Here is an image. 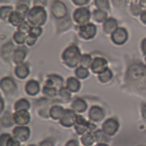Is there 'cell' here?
<instances>
[{
  "instance_id": "obj_35",
  "label": "cell",
  "mask_w": 146,
  "mask_h": 146,
  "mask_svg": "<svg viewBox=\"0 0 146 146\" xmlns=\"http://www.w3.org/2000/svg\"><path fill=\"white\" fill-rule=\"evenodd\" d=\"M44 94L45 96H47L48 98H53V97H56L57 96V88L56 87H51V86H45L44 87Z\"/></svg>"
},
{
  "instance_id": "obj_28",
  "label": "cell",
  "mask_w": 146,
  "mask_h": 146,
  "mask_svg": "<svg viewBox=\"0 0 146 146\" xmlns=\"http://www.w3.org/2000/svg\"><path fill=\"white\" fill-rule=\"evenodd\" d=\"M10 23L13 25V26H17V27H19L23 23H24V17L21 14H19L18 12H13L10 17Z\"/></svg>"
},
{
  "instance_id": "obj_22",
  "label": "cell",
  "mask_w": 146,
  "mask_h": 146,
  "mask_svg": "<svg viewBox=\"0 0 146 146\" xmlns=\"http://www.w3.org/2000/svg\"><path fill=\"white\" fill-rule=\"evenodd\" d=\"M13 44L11 41H8L6 42L5 45H3V47H1V57L4 60L8 61L11 58V54H13Z\"/></svg>"
},
{
  "instance_id": "obj_53",
  "label": "cell",
  "mask_w": 146,
  "mask_h": 146,
  "mask_svg": "<svg viewBox=\"0 0 146 146\" xmlns=\"http://www.w3.org/2000/svg\"><path fill=\"white\" fill-rule=\"evenodd\" d=\"M96 146H108V145H106V144H104V143H99V144L96 145Z\"/></svg>"
},
{
  "instance_id": "obj_44",
  "label": "cell",
  "mask_w": 146,
  "mask_h": 146,
  "mask_svg": "<svg viewBox=\"0 0 146 146\" xmlns=\"http://www.w3.org/2000/svg\"><path fill=\"white\" fill-rule=\"evenodd\" d=\"M35 6H45L46 5V0H34Z\"/></svg>"
},
{
  "instance_id": "obj_41",
  "label": "cell",
  "mask_w": 146,
  "mask_h": 146,
  "mask_svg": "<svg viewBox=\"0 0 146 146\" xmlns=\"http://www.w3.org/2000/svg\"><path fill=\"white\" fill-rule=\"evenodd\" d=\"M35 41H36V38L35 36H32V35H29V38L26 39V42H27L29 46H33V45L35 44Z\"/></svg>"
},
{
  "instance_id": "obj_1",
  "label": "cell",
  "mask_w": 146,
  "mask_h": 146,
  "mask_svg": "<svg viewBox=\"0 0 146 146\" xmlns=\"http://www.w3.org/2000/svg\"><path fill=\"white\" fill-rule=\"evenodd\" d=\"M127 81L138 90H146V66L134 64L127 71Z\"/></svg>"
},
{
  "instance_id": "obj_19",
  "label": "cell",
  "mask_w": 146,
  "mask_h": 146,
  "mask_svg": "<svg viewBox=\"0 0 146 146\" xmlns=\"http://www.w3.org/2000/svg\"><path fill=\"white\" fill-rule=\"evenodd\" d=\"M14 73L15 76L19 78V79H25L27 76H29L30 73V70H29V65L27 64H19V65H17L15 70H14Z\"/></svg>"
},
{
  "instance_id": "obj_20",
  "label": "cell",
  "mask_w": 146,
  "mask_h": 146,
  "mask_svg": "<svg viewBox=\"0 0 146 146\" xmlns=\"http://www.w3.org/2000/svg\"><path fill=\"white\" fill-rule=\"evenodd\" d=\"M64 113H65V110L59 105H54L50 110V117L54 120H60L64 115Z\"/></svg>"
},
{
  "instance_id": "obj_45",
  "label": "cell",
  "mask_w": 146,
  "mask_h": 146,
  "mask_svg": "<svg viewBox=\"0 0 146 146\" xmlns=\"http://www.w3.org/2000/svg\"><path fill=\"white\" fill-rule=\"evenodd\" d=\"M141 51H143V53L146 56V38L141 41Z\"/></svg>"
},
{
  "instance_id": "obj_33",
  "label": "cell",
  "mask_w": 146,
  "mask_h": 146,
  "mask_svg": "<svg viewBox=\"0 0 146 146\" xmlns=\"http://www.w3.org/2000/svg\"><path fill=\"white\" fill-rule=\"evenodd\" d=\"M13 39H14V41H15L18 45H23V44L26 41L27 38H26V34H25V33H23V32H20V31H18V32L14 33Z\"/></svg>"
},
{
  "instance_id": "obj_16",
  "label": "cell",
  "mask_w": 146,
  "mask_h": 146,
  "mask_svg": "<svg viewBox=\"0 0 146 146\" xmlns=\"http://www.w3.org/2000/svg\"><path fill=\"white\" fill-rule=\"evenodd\" d=\"M86 108H87V104H86V102L84 99L76 98L72 102V110L76 113H83V112L86 111Z\"/></svg>"
},
{
  "instance_id": "obj_56",
  "label": "cell",
  "mask_w": 146,
  "mask_h": 146,
  "mask_svg": "<svg viewBox=\"0 0 146 146\" xmlns=\"http://www.w3.org/2000/svg\"><path fill=\"white\" fill-rule=\"evenodd\" d=\"M140 146H145V145H140Z\"/></svg>"
},
{
  "instance_id": "obj_24",
  "label": "cell",
  "mask_w": 146,
  "mask_h": 146,
  "mask_svg": "<svg viewBox=\"0 0 146 146\" xmlns=\"http://www.w3.org/2000/svg\"><path fill=\"white\" fill-rule=\"evenodd\" d=\"M26 58V50L24 47H19V48H17L13 53V60L15 64H23V61L25 60Z\"/></svg>"
},
{
  "instance_id": "obj_40",
  "label": "cell",
  "mask_w": 146,
  "mask_h": 146,
  "mask_svg": "<svg viewBox=\"0 0 146 146\" xmlns=\"http://www.w3.org/2000/svg\"><path fill=\"white\" fill-rule=\"evenodd\" d=\"M96 5L100 8V10H107L108 8V1L107 0H96Z\"/></svg>"
},
{
  "instance_id": "obj_25",
  "label": "cell",
  "mask_w": 146,
  "mask_h": 146,
  "mask_svg": "<svg viewBox=\"0 0 146 146\" xmlns=\"http://www.w3.org/2000/svg\"><path fill=\"white\" fill-rule=\"evenodd\" d=\"M81 144L84 146H92L96 141V137H94V133L92 132H87L85 134L81 135V139H80Z\"/></svg>"
},
{
  "instance_id": "obj_9",
  "label": "cell",
  "mask_w": 146,
  "mask_h": 146,
  "mask_svg": "<svg viewBox=\"0 0 146 146\" xmlns=\"http://www.w3.org/2000/svg\"><path fill=\"white\" fill-rule=\"evenodd\" d=\"M127 38H129V34H127V31L123 27H118V29L112 33L111 39L115 45H123L126 42Z\"/></svg>"
},
{
  "instance_id": "obj_27",
  "label": "cell",
  "mask_w": 146,
  "mask_h": 146,
  "mask_svg": "<svg viewBox=\"0 0 146 146\" xmlns=\"http://www.w3.org/2000/svg\"><path fill=\"white\" fill-rule=\"evenodd\" d=\"M66 87L71 91V92H77L80 88V83L77 78H68L66 81Z\"/></svg>"
},
{
  "instance_id": "obj_3",
  "label": "cell",
  "mask_w": 146,
  "mask_h": 146,
  "mask_svg": "<svg viewBox=\"0 0 146 146\" xmlns=\"http://www.w3.org/2000/svg\"><path fill=\"white\" fill-rule=\"evenodd\" d=\"M62 61L66 66L68 67H76L78 64H80V59H81V54L79 48L76 45H71L68 46L65 51L62 52Z\"/></svg>"
},
{
  "instance_id": "obj_31",
  "label": "cell",
  "mask_w": 146,
  "mask_h": 146,
  "mask_svg": "<svg viewBox=\"0 0 146 146\" xmlns=\"http://www.w3.org/2000/svg\"><path fill=\"white\" fill-rule=\"evenodd\" d=\"M93 18L94 20L98 21V23H103V21H106L107 20V14L105 11L103 10H97L93 12Z\"/></svg>"
},
{
  "instance_id": "obj_34",
  "label": "cell",
  "mask_w": 146,
  "mask_h": 146,
  "mask_svg": "<svg viewBox=\"0 0 146 146\" xmlns=\"http://www.w3.org/2000/svg\"><path fill=\"white\" fill-rule=\"evenodd\" d=\"M88 74H90V73H88V70L86 67L80 66V67H78L76 70V76L78 78H80V79H86L88 77Z\"/></svg>"
},
{
  "instance_id": "obj_13",
  "label": "cell",
  "mask_w": 146,
  "mask_h": 146,
  "mask_svg": "<svg viewBox=\"0 0 146 146\" xmlns=\"http://www.w3.org/2000/svg\"><path fill=\"white\" fill-rule=\"evenodd\" d=\"M52 13L57 19H62L67 14V8L61 1H54L52 5Z\"/></svg>"
},
{
  "instance_id": "obj_50",
  "label": "cell",
  "mask_w": 146,
  "mask_h": 146,
  "mask_svg": "<svg viewBox=\"0 0 146 146\" xmlns=\"http://www.w3.org/2000/svg\"><path fill=\"white\" fill-rule=\"evenodd\" d=\"M141 21H143V23L146 25V11L141 13Z\"/></svg>"
},
{
  "instance_id": "obj_37",
  "label": "cell",
  "mask_w": 146,
  "mask_h": 146,
  "mask_svg": "<svg viewBox=\"0 0 146 146\" xmlns=\"http://www.w3.org/2000/svg\"><path fill=\"white\" fill-rule=\"evenodd\" d=\"M59 94H60V97L64 99V100H70L71 99V91L66 87H61L60 90H59Z\"/></svg>"
},
{
  "instance_id": "obj_18",
  "label": "cell",
  "mask_w": 146,
  "mask_h": 146,
  "mask_svg": "<svg viewBox=\"0 0 146 146\" xmlns=\"http://www.w3.org/2000/svg\"><path fill=\"white\" fill-rule=\"evenodd\" d=\"M25 90H26V93L30 94V96H35L39 93V90H40V86L38 84V81L35 80H30L27 81V84L25 86Z\"/></svg>"
},
{
  "instance_id": "obj_11",
  "label": "cell",
  "mask_w": 146,
  "mask_h": 146,
  "mask_svg": "<svg viewBox=\"0 0 146 146\" xmlns=\"http://www.w3.org/2000/svg\"><path fill=\"white\" fill-rule=\"evenodd\" d=\"M13 120L18 126H26L31 120V115L27 111H15L13 113Z\"/></svg>"
},
{
  "instance_id": "obj_2",
  "label": "cell",
  "mask_w": 146,
  "mask_h": 146,
  "mask_svg": "<svg viewBox=\"0 0 146 146\" xmlns=\"http://www.w3.org/2000/svg\"><path fill=\"white\" fill-rule=\"evenodd\" d=\"M46 11L44 10L42 6H35L29 11L26 15V21L29 23L32 27H40L46 21Z\"/></svg>"
},
{
  "instance_id": "obj_15",
  "label": "cell",
  "mask_w": 146,
  "mask_h": 146,
  "mask_svg": "<svg viewBox=\"0 0 146 146\" xmlns=\"http://www.w3.org/2000/svg\"><path fill=\"white\" fill-rule=\"evenodd\" d=\"M104 115H105L104 110L102 107H99V106H93L88 112V118L94 123H98L100 120H103Z\"/></svg>"
},
{
  "instance_id": "obj_42",
  "label": "cell",
  "mask_w": 146,
  "mask_h": 146,
  "mask_svg": "<svg viewBox=\"0 0 146 146\" xmlns=\"http://www.w3.org/2000/svg\"><path fill=\"white\" fill-rule=\"evenodd\" d=\"M73 4H76L78 6H83V5H86L90 0H72Z\"/></svg>"
},
{
  "instance_id": "obj_52",
  "label": "cell",
  "mask_w": 146,
  "mask_h": 146,
  "mask_svg": "<svg viewBox=\"0 0 146 146\" xmlns=\"http://www.w3.org/2000/svg\"><path fill=\"white\" fill-rule=\"evenodd\" d=\"M124 1H125V0H113V3L117 4V5H121Z\"/></svg>"
},
{
  "instance_id": "obj_38",
  "label": "cell",
  "mask_w": 146,
  "mask_h": 146,
  "mask_svg": "<svg viewBox=\"0 0 146 146\" xmlns=\"http://www.w3.org/2000/svg\"><path fill=\"white\" fill-rule=\"evenodd\" d=\"M15 12L21 14L23 17H25V15H27V13H29V7H27L26 5H18Z\"/></svg>"
},
{
  "instance_id": "obj_51",
  "label": "cell",
  "mask_w": 146,
  "mask_h": 146,
  "mask_svg": "<svg viewBox=\"0 0 146 146\" xmlns=\"http://www.w3.org/2000/svg\"><path fill=\"white\" fill-rule=\"evenodd\" d=\"M140 7L141 8H145V10H146V0H140Z\"/></svg>"
},
{
  "instance_id": "obj_14",
  "label": "cell",
  "mask_w": 146,
  "mask_h": 146,
  "mask_svg": "<svg viewBox=\"0 0 146 146\" xmlns=\"http://www.w3.org/2000/svg\"><path fill=\"white\" fill-rule=\"evenodd\" d=\"M107 66V61L106 59L102 58V57H98L96 59H93L92 61V65H91V70H92L93 73H97V74H99V73H102Z\"/></svg>"
},
{
  "instance_id": "obj_46",
  "label": "cell",
  "mask_w": 146,
  "mask_h": 146,
  "mask_svg": "<svg viewBox=\"0 0 146 146\" xmlns=\"http://www.w3.org/2000/svg\"><path fill=\"white\" fill-rule=\"evenodd\" d=\"M132 12H133L134 14H139L140 8H139L138 6H135V5H132Z\"/></svg>"
},
{
  "instance_id": "obj_7",
  "label": "cell",
  "mask_w": 146,
  "mask_h": 146,
  "mask_svg": "<svg viewBox=\"0 0 146 146\" xmlns=\"http://www.w3.org/2000/svg\"><path fill=\"white\" fill-rule=\"evenodd\" d=\"M73 18H74V21L79 25H85L88 23L90 18H91V14H90V11L87 8L83 7V8H78L77 11H74L73 13Z\"/></svg>"
},
{
  "instance_id": "obj_29",
  "label": "cell",
  "mask_w": 146,
  "mask_h": 146,
  "mask_svg": "<svg viewBox=\"0 0 146 146\" xmlns=\"http://www.w3.org/2000/svg\"><path fill=\"white\" fill-rule=\"evenodd\" d=\"M98 79L100 83H107L112 79V71L108 70V68H105L102 73H99L98 74Z\"/></svg>"
},
{
  "instance_id": "obj_12",
  "label": "cell",
  "mask_w": 146,
  "mask_h": 146,
  "mask_svg": "<svg viewBox=\"0 0 146 146\" xmlns=\"http://www.w3.org/2000/svg\"><path fill=\"white\" fill-rule=\"evenodd\" d=\"M1 90L4 91V93L7 96H12L17 91V85L14 83V80L12 78L5 77L1 79Z\"/></svg>"
},
{
  "instance_id": "obj_54",
  "label": "cell",
  "mask_w": 146,
  "mask_h": 146,
  "mask_svg": "<svg viewBox=\"0 0 146 146\" xmlns=\"http://www.w3.org/2000/svg\"><path fill=\"white\" fill-rule=\"evenodd\" d=\"M145 62H146V56H145Z\"/></svg>"
},
{
  "instance_id": "obj_39",
  "label": "cell",
  "mask_w": 146,
  "mask_h": 146,
  "mask_svg": "<svg viewBox=\"0 0 146 146\" xmlns=\"http://www.w3.org/2000/svg\"><path fill=\"white\" fill-rule=\"evenodd\" d=\"M41 29L40 27H31V30H30V35H32V36H35V38H38V36L41 34Z\"/></svg>"
},
{
  "instance_id": "obj_55",
  "label": "cell",
  "mask_w": 146,
  "mask_h": 146,
  "mask_svg": "<svg viewBox=\"0 0 146 146\" xmlns=\"http://www.w3.org/2000/svg\"><path fill=\"white\" fill-rule=\"evenodd\" d=\"M30 146H35V145H30Z\"/></svg>"
},
{
  "instance_id": "obj_8",
  "label": "cell",
  "mask_w": 146,
  "mask_h": 146,
  "mask_svg": "<svg viewBox=\"0 0 146 146\" xmlns=\"http://www.w3.org/2000/svg\"><path fill=\"white\" fill-rule=\"evenodd\" d=\"M77 118H78V115L73 110H65V113H64L62 118L60 119V124L64 127L74 126V124L77 121Z\"/></svg>"
},
{
  "instance_id": "obj_32",
  "label": "cell",
  "mask_w": 146,
  "mask_h": 146,
  "mask_svg": "<svg viewBox=\"0 0 146 146\" xmlns=\"http://www.w3.org/2000/svg\"><path fill=\"white\" fill-rule=\"evenodd\" d=\"M92 58H91L90 54H84V56H81V59H80V65L83 67H91V65H92Z\"/></svg>"
},
{
  "instance_id": "obj_49",
  "label": "cell",
  "mask_w": 146,
  "mask_h": 146,
  "mask_svg": "<svg viewBox=\"0 0 146 146\" xmlns=\"http://www.w3.org/2000/svg\"><path fill=\"white\" fill-rule=\"evenodd\" d=\"M4 110H5V105H4V100L3 99H0V111L4 112Z\"/></svg>"
},
{
  "instance_id": "obj_5",
  "label": "cell",
  "mask_w": 146,
  "mask_h": 146,
  "mask_svg": "<svg viewBox=\"0 0 146 146\" xmlns=\"http://www.w3.org/2000/svg\"><path fill=\"white\" fill-rule=\"evenodd\" d=\"M118 130H119V123L114 118H110V119L105 120V123L103 124V132L107 137L114 135L118 132Z\"/></svg>"
},
{
  "instance_id": "obj_43",
  "label": "cell",
  "mask_w": 146,
  "mask_h": 146,
  "mask_svg": "<svg viewBox=\"0 0 146 146\" xmlns=\"http://www.w3.org/2000/svg\"><path fill=\"white\" fill-rule=\"evenodd\" d=\"M39 146H53V141L51 139H45V140H42L40 143Z\"/></svg>"
},
{
  "instance_id": "obj_17",
  "label": "cell",
  "mask_w": 146,
  "mask_h": 146,
  "mask_svg": "<svg viewBox=\"0 0 146 146\" xmlns=\"http://www.w3.org/2000/svg\"><path fill=\"white\" fill-rule=\"evenodd\" d=\"M1 146H20V140L17 138H13L10 134L4 133L1 134V141H0Z\"/></svg>"
},
{
  "instance_id": "obj_6",
  "label": "cell",
  "mask_w": 146,
  "mask_h": 146,
  "mask_svg": "<svg viewBox=\"0 0 146 146\" xmlns=\"http://www.w3.org/2000/svg\"><path fill=\"white\" fill-rule=\"evenodd\" d=\"M96 33H97V27L93 24L87 23V24L81 25L79 27V35L83 39H86V40L92 39L93 36L96 35Z\"/></svg>"
},
{
  "instance_id": "obj_4",
  "label": "cell",
  "mask_w": 146,
  "mask_h": 146,
  "mask_svg": "<svg viewBox=\"0 0 146 146\" xmlns=\"http://www.w3.org/2000/svg\"><path fill=\"white\" fill-rule=\"evenodd\" d=\"M74 129H76V132L78 133V134H85V133H87V132H93V131H96L94 129V125H92V124H90V123H87L83 117H80V115H78V118H77V121H76V124H74Z\"/></svg>"
},
{
  "instance_id": "obj_47",
  "label": "cell",
  "mask_w": 146,
  "mask_h": 146,
  "mask_svg": "<svg viewBox=\"0 0 146 146\" xmlns=\"http://www.w3.org/2000/svg\"><path fill=\"white\" fill-rule=\"evenodd\" d=\"M65 146H78V141L77 140H70L66 143Z\"/></svg>"
},
{
  "instance_id": "obj_26",
  "label": "cell",
  "mask_w": 146,
  "mask_h": 146,
  "mask_svg": "<svg viewBox=\"0 0 146 146\" xmlns=\"http://www.w3.org/2000/svg\"><path fill=\"white\" fill-rule=\"evenodd\" d=\"M30 107H31V104L29 100H26V99H19L14 104L15 111H27V110H30Z\"/></svg>"
},
{
  "instance_id": "obj_23",
  "label": "cell",
  "mask_w": 146,
  "mask_h": 146,
  "mask_svg": "<svg viewBox=\"0 0 146 146\" xmlns=\"http://www.w3.org/2000/svg\"><path fill=\"white\" fill-rule=\"evenodd\" d=\"M104 32L105 33H113L117 29H118V23H117V20L115 19H113V18H110V19H107L106 21H105V24H104Z\"/></svg>"
},
{
  "instance_id": "obj_10",
  "label": "cell",
  "mask_w": 146,
  "mask_h": 146,
  "mask_svg": "<svg viewBox=\"0 0 146 146\" xmlns=\"http://www.w3.org/2000/svg\"><path fill=\"white\" fill-rule=\"evenodd\" d=\"M31 135V130L27 126H18L13 130V137L20 141H26Z\"/></svg>"
},
{
  "instance_id": "obj_48",
  "label": "cell",
  "mask_w": 146,
  "mask_h": 146,
  "mask_svg": "<svg viewBox=\"0 0 146 146\" xmlns=\"http://www.w3.org/2000/svg\"><path fill=\"white\" fill-rule=\"evenodd\" d=\"M141 115H143L144 119L146 120V105H144L143 108H141Z\"/></svg>"
},
{
  "instance_id": "obj_21",
  "label": "cell",
  "mask_w": 146,
  "mask_h": 146,
  "mask_svg": "<svg viewBox=\"0 0 146 146\" xmlns=\"http://www.w3.org/2000/svg\"><path fill=\"white\" fill-rule=\"evenodd\" d=\"M46 85H47V86H51V87H56V88H59V90H60L61 86H62V79H61V77H59V76L51 74V76H48V78H47Z\"/></svg>"
},
{
  "instance_id": "obj_36",
  "label": "cell",
  "mask_w": 146,
  "mask_h": 146,
  "mask_svg": "<svg viewBox=\"0 0 146 146\" xmlns=\"http://www.w3.org/2000/svg\"><path fill=\"white\" fill-rule=\"evenodd\" d=\"M12 8L11 7H1V11H0V14H1V19L6 20V19H10V17L12 14Z\"/></svg>"
},
{
  "instance_id": "obj_30",
  "label": "cell",
  "mask_w": 146,
  "mask_h": 146,
  "mask_svg": "<svg viewBox=\"0 0 146 146\" xmlns=\"http://www.w3.org/2000/svg\"><path fill=\"white\" fill-rule=\"evenodd\" d=\"M14 123L13 120V114H11L10 112H5L1 117V125L4 127H10L12 124Z\"/></svg>"
}]
</instances>
